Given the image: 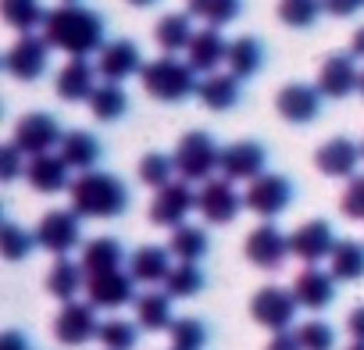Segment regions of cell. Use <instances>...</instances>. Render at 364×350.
I'll list each match as a JSON object with an SVG mask.
<instances>
[{"mask_svg":"<svg viewBox=\"0 0 364 350\" xmlns=\"http://www.w3.org/2000/svg\"><path fill=\"white\" fill-rule=\"evenodd\" d=\"M43 40L68 58H90L93 51H104V18L86 4H61L47 11Z\"/></svg>","mask_w":364,"mask_h":350,"instance_id":"obj_1","label":"cell"},{"mask_svg":"<svg viewBox=\"0 0 364 350\" xmlns=\"http://www.w3.org/2000/svg\"><path fill=\"white\" fill-rule=\"evenodd\" d=\"M72 211L82 218H118L129 208V186L111 171H79L68 186Z\"/></svg>","mask_w":364,"mask_h":350,"instance_id":"obj_2","label":"cell"},{"mask_svg":"<svg viewBox=\"0 0 364 350\" xmlns=\"http://www.w3.org/2000/svg\"><path fill=\"white\" fill-rule=\"evenodd\" d=\"M139 83H143V90H146L154 100H164V104L186 100V97H193L197 86H200L193 65H190V61H178L175 54H161V58L146 61L143 72H139Z\"/></svg>","mask_w":364,"mask_h":350,"instance_id":"obj_3","label":"cell"},{"mask_svg":"<svg viewBox=\"0 0 364 350\" xmlns=\"http://www.w3.org/2000/svg\"><path fill=\"white\" fill-rule=\"evenodd\" d=\"M171 157H175V171L186 183H208L215 179V171H222V147L204 129H193L182 136Z\"/></svg>","mask_w":364,"mask_h":350,"instance_id":"obj_4","label":"cell"},{"mask_svg":"<svg viewBox=\"0 0 364 350\" xmlns=\"http://www.w3.org/2000/svg\"><path fill=\"white\" fill-rule=\"evenodd\" d=\"M61 139H65V129H61V122H58L54 115H47V111H29V115H22L18 125H15V136H11V143H15L26 157L50 154L54 147H61Z\"/></svg>","mask_w":364,"mask_h":350,"instance_id":"obj_5","label":"cell"},{"mask_svg":"<svg viewBox=\"0 0 364 350\" xmlns=\"http://www.w3.org/2000/svg\"><path fill=\"white\" fill-rule=\"evenodd\" d=\"M296 311H300V300H296V293L286 290V286H261V290L250 297V318H254L257 325L272 329V332H286V329L293 325Z\"/></svg>","mask_w":364,"mask_h":350,"instance_id":"obj_6","label":"cell"},{"mask_svg":"<svg viewBox=\"0 0 364 350\" xmlns=\"http://www.w3.org/2000/svg\"><path fill=\"white\" fill-rule=\"evenodd\" d=\"M243 193L232 186V179H225V175H215V179L200 183L197 190V211L204 215V222L211 226H229L236 222V215L243 211Z\"/></svg>","mask_w":364,"mask_h":350,"instance_id":"obj_7","label":"cell"},{"mask_svg":"<svg viewBox=\"0 0 364 350\" xmlns=\"http://www.w3.org/2000/svg\"><path fill=\"white\" fill-rule=\"evenodd\" d=\"M36 240L43 250H50L54 258H68L79 243H82V215H75L72 208H58L47 211L36 226Z\"/></svg>","mask_w":364,"mask_h":350,"instance_id":"obj_8","label":"cell"},{"mask_svg":"<svg viewBox=\"0 0 364 350\" xmlns=\"http://www.w3.org/2000/svg\"><path fill=\"white\" fill-rule=\"evenodd\" d=\"M243 204H247V211H254L261 218H275V215H282L293 204V183L286 179V175L264 171V175H257L254 183H247Z\"/></svg>","mask_w":364,"mask_h":350,"instance_id":"obj_9","label":"cell"},{"mask_svg":"<svg viewBox=\"0 0 364 350\" xmlns=\"http://www.w3.org/2000/svg\"><path fill=\"white\" fill-rule=\"evenodd\" d=\"M197 208V193L186 179H178V183H168L154 193V204H150V222L161 226V229H178V226H186L190 211Z\"/></svg>","mask_w":364,"mask_h":350,"instance_id":"obj_10","label":"cell"},{"mask_svg":"<svg viewBox=\"0 0 364 350\" xmlns=\"http://www.w3.org/2000/svg\"><path fill=\"white\" fill-rule=\"evenodd\" d=\"M50 43L43 40V36H33V33H26V36H18L15 43H11V51L4 54V68L15 75V79H22V83H36L43 72H47V65H50Z\"/></svg>","mask_w":364,"mask_h":350,"instance_id":"obj_11","label":"cell"},{"mask_svg":"<svg viewBox=\"0 0 364 350\" xmlns=\"http://www.w3.org/2000/svg\"><path fill=\"white\" fill-rule=\"evenodd\" d=\"M243 254H247L250 265H257V268H264V272H275V268L293 254V247H289V236H286L275 222H264V226L250 229V236H247V243H243Z\"/></svg>","mask_w":364,"mask_h":350,"instance_id":"obj_12","label":"cell"},{"mask_svg":"<svg viewBox=\"0 0 364 350\" xmlns=\"http://www.w3.org/2000/svg\"><path fill=\"white\" fill-rule=\"evenodd\" d=\"M100 322H97V307L90 300H68L58 318H54V336L65 346H82L90 339H97Z\"/></svg>","mask_w":364,"mask_h":350,"instance_id":"obj_13","label":"cell"},{"mask_svg":"<svg viewBox=\"0 0 364 350\" xmlns=\"http://www.w3.org/2000/svg\"><path fill=\"white\" fill-rule=\"evenodd\" d=\"M268 150L257 139H236L222 147V175L232 183H254L257 175H264Z\"/></svg>","mask_w":364,"mask_h":350,"instance_id":"obj_14","label":"cell"},{"mask_svg":"<svg viewBox=\"0 0 364 350\" xmlns=\"http://www.w3.org/2000/svg\"><path fill=\"white\" fill-rule=\"evenodd\" d=\"M360 161H364L360 143H353L346 136H332L314 150V164H318L321 175H328V179H353Z\"/></svg>","mask_w":364,"mask_h":350,"instance_id":"obj_15","label":"cell"},{"mask_svg":"<svg viewBox=\"0 0 364 350\" xmlns=\"http://www.w3.org/2000/svg\"><path fill=\"white\" fill-rule=\"evenodd\" d=\"M336 233L325 218H311L304 222L300 229L289 233V247H293V258H300L304 265H318V261H328L332 250H336Z\"/></svg>","mask_w":364,"mask_h":350,"instance_id":"obj_16","label":"cell"},{"mask_svg":"<svg viewBox=\"0 0 364 350\" xmlns=\"http://www.w3.org/2000/svg\"><path fill=\"white\" fill-rule=\"evenodd\" d=\"M360 68H357V58L353 54H328L325 61H321V68H318V90L325 93V97H332V100H343V97H350L353 90H360Z\"/></svg>","mask_w":364,"mask_h":350,"instance_id":"obj_17","label":"cell"},{"mask_svg":"<svg viewBox=\"0 0 364 350\" xmlns=\"http://www.w3.org/2000/svg\"><path fill=\"white\" fill-rule=\"evenodd\" d=\"M321 97L325 93L318 86H311V83H289V86L279 90L275 111L286 122H293V125H307V122H314L321 115Z\"/></svg>","mask_w":364,"mask_h":350,"instance_id":"obj_18","label":"cell"},{"mask_svg":"<svg viewBox=\"0 0 364 350\" xmlns=\"http://www.w3.org/2000/svg\"><path fill=\"white\" fill-rule=\"evenodd\" d=\"M86 297H90L93 307H107V311L125 307V304L136 300V279H132V272H122V268L104 272V275H90L86 279Z\"/></svg>","mask_w":364,"mask_h":350,"instance_id":"obj_19","label":"cell"},{"mask_svg":"<svg viewBox=\"0 0 364 350\" xmlns=\"http://www.w3.org/2000/svg\"><path fill=\"white\" fill-rule=\"evenodd\" d=\"M97 72L104 83H125L129 75L143 72V54L132 40H111L97 51Z\"/></svg>","mask_w":364,"mask_h":350,"instance_id":"obj_20","label":"cell"},{"mask_svg":"<svg viewBox=\"0 0 364 350\" xmlns=\"http://www.w3.org/2000/svg\"><path fill=\"white\" fill-rule=\"evenodd\" d=\"M97 65H90V58H68L61 68H58V79H54V93L68 104H79V100H90L93 90L100 86L97 83Z\"/></svg>","mask_w":364,"mask_h":350,"instance_id":"obj_21","label":"cell"},{"mask_svg":"<svg viewBox=\"0 0 364 350\" xmlns=\"http://www.w3.org/2000/svg\"><path fill=\"white\" fill-rule=\"evenodd\" d=\"M26 183H29L36 193L50 197V193H61V190L72 186V168H68V161H65L61 154L50 150V154L29 157V164H26Z\"/></svg>","mask_w":364,"mask_h":350,"instance_id":"obj_22","label":"cell"},{"mask_svg":"<svg viewBox=\"0 0 364 350\" xmlns=\"http://www.w3.org/2000/svg\"><path fill=\"white\" fill-rule=\"evenodd\" d=\"M225 58H229V40L222 36V29H215V26L197 29V36L186 51V61L193 65V72L211 75V72H218V65H225Z\"/></svg>","mask_w":364,"mask_h":350,"instance_id":"obj_23","label":"cell"},{"mask_svg":"<svg viewBox=\"0 0 364 350\" xmlns=\"http://www.w3.org/2000/svg\"><path fill=\"white\" fill-rule=\"evenodd\" d=\"M293 293L300 300V307L307 311H325L332 300H336V275L318 268V265H307L296 279H293Z\"/></svg>","mask_w":364,"mask_h":350,"instance_id":"obj_24","label":"cell"},{"mask_svg":"<svg viewBox=\"0 0 364 350\" xmlns=\"http://www.w3.org/2000/svg\"><path fill=\"white\" fill-rule=\"evenodd\" d=\"M197 29H193V15L190 11H168L157 18L154 26V40L164 54H178V51H190Z\"/></svg>","mask_w":364,"mask_h":350,"instance_id":"obj_25","label":"cell"},{"mask_svg":"<svg viewBox=\"0 0 364 350\" xmlns=\"http://www.w3.org/2000/svg\"><path fill=\"white\" fill-rule=\"evenodd\" d=\"M58 154L68 161L72 171H93L97 161H100V154H104V147H100V139H97L93 132H86V129H72V132H65Z\"/></svg>","mask_w":364,"mask_h":350,"instance_id":"obj_26","label":"cell"},{"mask_svg":"<svg viewBox=\"0 0 364 350\" xmlns=\"http://www.w3.org/2000/svg\"><path fill=\"white\" fill-rule=\"evenodd\" d=\"M86 279L90 275H104V272H118L125 265V247L114 240V236H97L82 247V258H79Z\"/></svg>","mask_w":364,"mask_h":350,"instance_id":"obj_27","label":"cell"},{"mask_svg":"<svg viewBox=\"0 0 364 350\" xmlns=\"http://www.w3.org/2000/svg\"><path fill=\"white\" fill-rule=\"evenodd\" d=\"M240 83L243 79H236L232 72H211V75L200 79L197 97L208 111H229V107L240 104Z\"/></svg>","mask_w":364,"mask_h":350,"instance_id":"obj_28","label":"cell"},{"mask_svg":"<svg viewBox=\"0 0 364 350\" xmlns=\"http://www.w3.org/2000/svg\"><path fill=\"white\" fill-rule=\"evenodd\" d=\"M129 272H132V279L143 282V286L164 282L168 272H171V250H168V247H154V243H146V247L132 250V258H129Z\"/></svg>","mask_w":364,"mask_h":350,"instance_id":"obj_29","label":"cell"},{"mask_svg":"<svg viewBox=\"0 0 364 350\" xmlns=\"http://www.w3.org/2000/svg\"><path fill=\"white\" fill-rule=\"evenodd\" d=\"M225 65H229V72H232L236 79L257 75V72L264 68V43H261L257 36H236V40L229 43Z\"/></svg>","mask_w":364,"mask_h":350,"instance_id":"obj_30","label":"cell"},{"mask_svg":"<svg viewBox=\"0 0 364 350\" xmlns=\"http://www.w3.org/2000/svg\"><path fill=\"white\" fill-rule=\"evenodd\" d=\"M171 297L164 290H146L143 297H136V325H143L146 332H164L171 329Z\"/></svg>","mask_w":364,"mask_h":350,"instance_id":"obj_31","label":"cell"},{"mask_svg":"<svg viewBox=\"0 0 364 350\" xmlns=\"http://www.w3.org/2000/svg\"><path fill=\"white\" fill-rule=\"evenodd\" d=\"M82 286H86L82 265H75V261H68V258H58V261L50 265V272H47V290H50V297H58L61 304H68V300L79 297Z\"/></svg>","mask_w":364,"mask_h":350,"instance_id":"obj_32","label":"cell"},{"mask_svg":"<svg viewBox=\"0 0 364 350\" xmlns=\"http://www.w3.org/2000/svg\"><path fill=\"white\" fill-rule=\"evenodd\" d=\"M328 272L336 275V282L364 279V243L360 240H339L332 258H328Z\"/></svg>","mask_w":364,"mask_h":350,"instance_id":"obj_33","label":"cell"},{"mask_svg":"<svg viewBox=\"0 0 364 350\" xmlns=\"http://www.w3.org/2000/svg\"><path fill=\"white\" fill-rule=\"evenodd\" d=\"M0 15H4V22H8L15 33H22V36L47 22L43 0H0Z\"/></svg>","mask_w":364,"mask_h":350,"instance_id":"obj_34","label":"cell"},{"mask_svg":"<svg viewBox=\"0 0 364 350\" xmlns=\"http://www.w3.org/2000/svg\"><path fill=\"white\" fill-rule=\"evenodd\" d=\"M208 247H211V236H208V229H200V226H178V229H171V240H168V250H171V258H178V261H200L204 254H208Z\"/></svg>","mask_w":364,"mask_h":350,"instance_id":"obj_35","label":"cell"},{"mask_svg":"<svg viewBox=\"0 0 364 350\" xmlns=\"http://www.w3.org/2000/svg\"><path fill=\"white\" fill-rule=\"evenodd\" d=\"M90 111L97 122H118L129 111V93L122 90V83H100L90 97Z\"/></svg>","mask_w":364,"mask_h":350,"instance_id":"obj_36","label":"cell"},{"mask_svg":"<svg viewBox=\"0 0 364 350\" xmlns=\"http://www.w3.org/2000/svg\"><path fill=\"white\" fill-rule=\"evenodd\" d=\"M204 286H208V279H204V272L197 268V261H178V265H171V272H168V279H164V293H168L171 300L197 297Z\"/></svg>","mask_w":364,"mask_h":350,"instance_id":"obj_37","label":"cell"},{"mask_svg":"<svg viewBox=\"0 0 364 350\" xmlns=\"http://www.w3.org/2000/svg\"><path fill=\"white\" fill-rule=\"evenodd\" d=\"M186 11H190L193 18H200L204 26L222 29V26H229V22L240 18L243 0H186Z\"/></svg>","mask_w":364,"mask_h":350,"instance_id":"obj_38","label":"cell"},{"mask_svg":"<svg viewBox=\"0 0 364 350\" xmlns=\"http://www.w3.org/2000/svg\"><path fill=\"white\" fill-rule=\"evenodd\" d=\"M136 175H139V183H143V186L161 190V186L175 183V179H171V175H175V157H168V154H161V150H150V154L139 157Z\"/></svg>","mask_w":364,"mask_h":350,"instance_id":"obj_39","label":"cell"},{"mask_svg":"<svg viewBox=\"0 0 364 350\" xmlns=\"http://www.w3.org/2000/svg\"><path fill=\"white\" fill-rule=\"evenodd\" d=\"M36 247H40L36 233L22 229L18 222H4V229H0V254H4L8 261H22V258H29Z\"/></svg>","mask_w":364,"mask_h":350,"instance_id":"obj_40","label":"cell"},{"mask_svg":"<svg viewBox=\"0 0 364 350\" xmlns=\"http://www.w3.org/2000/svg\"><path fill=\"white\" fill-rule=\"evenodd\" d=\"M168 336H171L168 350H204L208 346V325L200 318H175Z\"/></svg>","mask_w":364,"mask_h":350,"instance_id":"obj_41","label":"cell"},{"mask_svg":"<svg viewBox=\"0 0 364 350\" xmlns=\"http://www.w3.org/2000/svg\"><path fill=\"white\" fill-rule=\"evenodd\" d=\"M325 11L321 0H279V22L289 29H311Z\"/></svg>","mask_w":364,"mask_h":350,"instance_id":"obj_42","label":"cell"},{"mask_svg":"<svg viewBox=\"0 0 364 350\" xmlns=\"http://www.w3.org/2000/svg\"><path fill=\"white\" fill-rule=\"evenodd\" d=\"M136 329H139L136 322L107 318V322H100L97 339H100V346H104V350H132V346H136V336H139Z\"/></svg>","mask_w":364,"mask_h":350,"instance_id":"obj_43","label":"cell"},{"mask_svg":"<svg viewBox=\"0 0 364 350\" xmlns=\"http://www.w3.org/2000/svg\"><path fill=\"white\" fill-rule=\"evenodd\" d=\"M293 332H296V339H300L304 350H332V346H336V332H332V325L321 322V318H311V322L296 325Z\"/></svg>","mask_w":364,"mask_h":350,"instance_id":"obj_44","label":"cell"},{"mask_svg":"<svg viewBox=\"0 0 364 350\" xmlns=\"http://www.w3.org/2000/svg\"><path fill=\"white\" fill-rule=\"evenodd\" d=\"M339 211H343L350 222H364V175H360V171L346 183V190H343V197H339Z\"/></svg>","mask_w":364,"mask_h":350,"instance_id":"obj_45","label":"cell"},{"mask_svg":"<svg viewBox=\"0 0 364 350\" xmlns=\"http://www.w3.org/2000/svg\"><path fill=\"white\" fill-rule=\"evenodd\" d=\"M26 164H29V157H26L15 143L0 147V179H4V183L18 179V175H26Z\"/></svg>","mask_w":364,"mask_h":350,"instance_id":"obj_46","label":"cell"},{"mask_svg":"<svg viewBox=\"0 0 364 350\" xmlns=\"http://www.w3.org/2000/svg\"><path fill=\"white\" fill-rule=\"evenodd\" d=\"M325 4V15H332V18H350V15H357L360 8H364V0H321Z\"/></svg>","mask_w":364,"mask_h":350,"instance_id":"obj_47","label":"cell"},{"mask_svg":"<svg viewBox=\"0 0 364 350\" xmlns=\"http://www.w3.org/2000/svg\"><path fill=\"white\" fill-rule=\"evenodd\" d=\"M346 332L353 336V343H364V304H357L346 314Z\"/></svg>","mask_w":364,"mask_h":350,"instance_id":"obj_48","label":"cell"},{"mask_svg":"<svg viewBox=\"0 0 364 350\" xmlns=\"http://www.w3.org/2000/svg\"><path fill=\"white\" fill-rule=\"evenodd\" d=\"M264 350H304V346H300L296 332H289V329H286V332H275V336H272V343H268Z\"/></svg>","mask_w":364,"mask_h":350,"instance_id":"obj_49","label":"cell"},{"mask_svg":"<svg viewBox=\"0 0 364 350\" xmlns=\"http://www.w3.org/2000/svg\"><path fill=\"white\" fill-rule=\"evenodd\" d=\"M0 350H29V339L22 336V332H4V336H0Z\"/></svg>","mask_w":364,"mask_h":350,"instance_id":"obj_50","label":"cell"},{"mask_svg":"<svg viewBox=\"0 0 364 350\" xmlns=\"http://www.w3.org/2000/svg\"><path fill=\"white\" fill-rule=\"evenodd\" d=\"M350 54L364 61V26H360V29L353 33V40H350Z\"/></svg>","mask_w":364,"mask_h":350,"instance_id":"obj_51","label":"cell"},{"mask_svg":"<svg viewBox=\"0 0 364 350\" xmlns=\"http://www.w3.org/2000/svg\"><path fill=\"white\" fill-rule=\"evenodd\" d=\"M125 4H132V8H154L157 0H125Z\"/></svg>","mask_w":364,"mask_h":350,"instance_id":"obj_52","label":"cell"},{"mask_svg":"<svg viewBox=\"0 0 364 350\" xmlns=\"http://www.w3.org/2000/svg\"><path fill=\"white\" fill-rule=\"evenodd\" d=\"M350 350H364V343H353V346H350Z\"/></svg>","mask_w":364,"mask_h":350,"instance_id":"obj_53","label":"cell"},{"mask_svg":"<svg viewBox=\"0 0 364 350\" xmlns=\"http://www.w3.org/2000/svg\"><path fill=\"white\" fill-rule=\"evenodd\" d=\"M360 97H364V75H360Z\"/></svg>","mask_w":364,"mask_h":350,"instance_id":"obj_54","label":"cell"},{"mask_svg":"<svg viewBox=\"0 0 364 350\" xmlns=\"http://www.w3.org/2000/svg\"><path fill=\"white\" fill-rule=\"evenodd\" d=\"M65 4H79V0H65Z\"/></svg>","mask_w":364,"mask_h":350,"instance_id":"obj_55","label":"cell"},{"mask_svg":"<svg viewBox=\"0 0 364 350\" xmlns=\"http://www.w3.org/2000/svg\"><path fill=\"white\" fill-rule=\"evenodd\" d=\"M360 150H364V143H360Z\"/></svg>","mask_w":364,"mask_h":350,"instance_id":"obj_56","label":"cell"}]
</instances>
